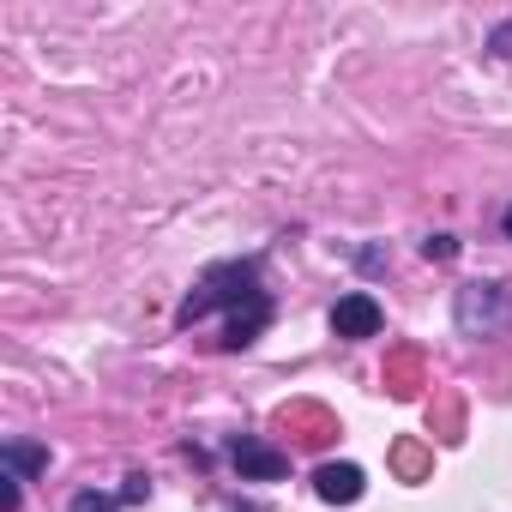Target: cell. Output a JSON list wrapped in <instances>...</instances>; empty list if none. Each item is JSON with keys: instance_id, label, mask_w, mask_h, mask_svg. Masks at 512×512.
I'll list each match as a JSON object with an SVG mask.
<instances>
[{"instance_id": "cell-11", "label": "cell", "mask_w": 512, "mask_h": 512, "mask_svg": "<svg viewBox=\"0 0 512 512\" xmlns=\"http://www.w3.org/2000/svg\"><path fill=\"white\" fill-rule=\"evenodd\" d=\"M488 55H500V61L512 55V19H506V25H494V37H488Z\"/></svg>"}, {"instance_id": "cell-5", "label": "cell", "mask_w": 512, "mask_h": 512, "mask_svg": "<svg viewBox=\"0 0 512 512\" xmlns=\"http://www.w3.org/2000/svg\"><path fill=\"white\" fill-rule=\"evenodd\" d=\"M362 488H368L362 464H320V470H314V494H320L326 506H356Z\"/></svg>"}, {"instance_id": "cell-9", "label": "cell", "mask_w": 512, "mask_h": 512, "mask_svg": "<svg viewBox=\"0 0 512 512\" xmlns=\"http://www.w3.org/2000/svg\"><path fill=\"white\" fill-rule=\"evenodd\" d=\"M422 260H458V235H428L422 241Z\"/></svg>"}, {"instance_id": "cell-12", "label": "cell", "mask_w": 512, "mask_h": 512, "mask_svg": "<svg viewBox=\"0 0 512 512\" xmlns=\"http://www.w3.org/2000/svg\"><path fill=\"white\" fill-rule=\"evenodd\" d=\"M151 494V476H127V488H121V500L133 506V500H145Z\"/></svg>"}, {"instance_id": "cell-3", "label": "cell", "mask_w": 512, "mask_h": 512, "mask_svg": "<svg viewBox=\"0 0 512 512\" xmlns=\"http://www.w3.org/2000/svg\"><path fill=\"white\" fill-rule=\"evenodd\" d=\"M229 464L241 470V482H278V476L290 470V452L253 440V434H235V440H229Z\"/></svg>"}, {"instance_id": "cell-10", "label": "cell", "mask_w": 512, "mask_h": 512, "mask_svg": "<svg viewBox=\"0 0 512 512\" xmlns=\"http://www.w3.org/2000/svg\"><path fill=\"white\" fill-rule=\"evenodd\" d=\"M19 488H25V476H0V512H19Z\"/></svg>"}, {"instance_id": "cell-13", "label": "cell", "mask_w": 512, "mask_h": 512, "mask_svg": "<svg viewBox=\"0 0 512 512\" xmlns=\"http://www.w3.org/2000/svg\"><path fill=\"white\" fill-rule=\"evenodd\" d=\"M500 229H506V241H512V205H506V217H500Z\"/></svg>"}, {"instance_id": "cell-2", "label": "cell", "mask_w": 512, "mask_h": 512, "mask_svg": "<svg viewBox=\"0 0 512 512\" xmlns=\"http://www.w3.org/2000/svg\"><path fill=\"white\" fill-rule=\"evenodd\" d=\"M506 290L500 284H464L458 290V332L464 338H494L506 326Z\"/></svg>"}, {"instance_id": "cell-7", "label": "cell", "mask_w": 512, "mask_h": 512, "mask_svg": "<svg viewBox=\"0 0 512 512\" xmlns=\"http://www.w3.org/2000/svg\"><path fill=\"white\" fill-rule=\"evenodd\" d=\"M0 464H7L13 476H43V470H49V446H31V440H7V446H0Z\"/></svg>"}, {"instance_id": "cell-1", "label": "cell", "mask_w": 512, "mask_h": 512, "mask_svg": "<svg viewBox=\"0 0 512 512\" xmlns=\"http://www.w3.org/2000/svg\"><path fill=\"white\" fill-rule=\"evenodd\" d=\"M253 302H266L260 260H223V266H211V272L187 290V302L175 308V326H199V320L217 314V308L241 314V308H253Z\"/></svg>"}, {"instance_id": "cell-8", "label": "cell", "mask_w": 512, "mask_h": 512, "mask_svg": "<svg viewBox=\"0 0 512 512\" xmlns=\"http://www.w3.org/2000/svg\"><path fill=\"white\" fill-rule=\"evenodd\" d=\"M115 506H121V500H115V494H97V488H79V494L67 500V512H115Z\"/></svg>"}, {"instance_id": "cell-4", "label": "cell", "mask_w": 512, "mask_h": 512, "mask_svg": "<svg viewBox=\"0 0 512 512\" xmlns=\"http://www.w3.org/2000/svg\"><path fill=\"white\" fill-rule=\"evenodd\" d=\"M380 326H386V314H380V302H374L368 290H350V296L332 308V332H338V338H380Z\"/></svg>"}, {"instance_id": "cell-6", "label": "cell", "mask_w": 512, "mask_h": 512, "mask_svg": "<svg viewBox=\"0 0 512 512\" xmlns=\"http://www.w3.org/2000/svg\"><path fill=\"white\" fill-rule=\"evenodd\" d=\"M266 326H272V296H266V302H253V308H241V314H229V326H223V350H247Z\"/></svg>"}]
</instances>
